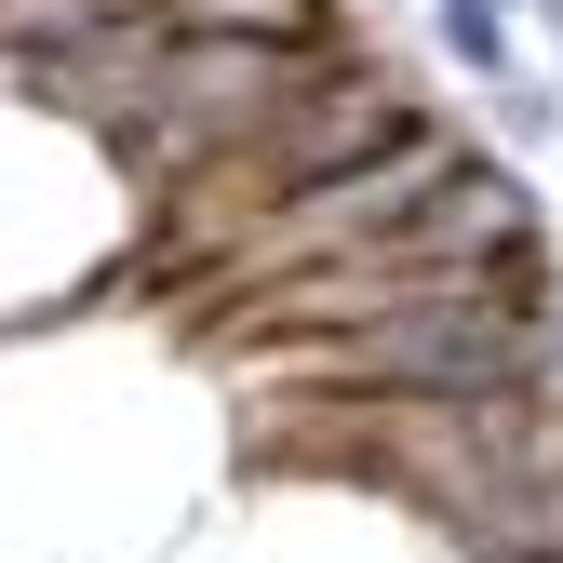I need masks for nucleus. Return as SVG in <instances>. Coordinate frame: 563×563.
Returning a JSON list of instances; mask_svg holds the SVG:
<instances>
[{
  "label": "nucleus",
  "mask_w": 563,
  "mask_h": 563,
  "mask_svg": "<svg viewBox=\"0 0 563 563\" xmlns=\"http://www.w3.org/2000/svg\"><path fill=\"white\" fill-rule=\"evenodd\" d=\"M121 14H148V0H0V67L27 81L41 54H81V41H108Z\"/></svg>",
  "instance_id": "obj_1"
},
{
  "label": "nucleus",
  "mask_w": 563,
  "mask_h": 563,
  "mask_svg": "<svg viewBox=\"0 0 563 563\" xmlns=\"http://www.w3.org/2000/svg\"><path fill=\"white\" fill-rule=\"evenodd\" d=\"M175 27H242V41H335V0H162Z\"/></svg>",
  "instance_id": "obj_2"
},
{
  "label": "nucleus",
  "mask_w": 563,
  "mask_h": 563,
  "mask_svg": "<svg viewBox=\"0 0 563 563\" xmlns=\"http://www.w3.org/2000/svg\"><path fill=\"white\" fill-rule=\"evenodd\" d=\"M523 14H510V0H430V41L470 67V81H510V67H523V41H510Z\"/></svg>",
  "instance_id": "obj_3"
},
{
  "label": "nucleus",
  "mask_w": 563,
  "mask_h": 563,
  "mask_svg": "<svg viewBox=\"0 0 563 563\" xmlns=\"http://www.w3.org/2000/svg\"><path fill=\"white\" fill-rule=\"evenodd\" d=\"M483 134H510V148H563V81H537V67H510V81H483Z\"/></svg>",
  "instance_id": "obj_4"
},
{
  "label": "nucleus",
  "mask_w": 563,
  "mask_h": 563,
  "mask_svg": "<svg viewBox=\"0 0 563 563\" xmlns=\"http://www.w3.org/2000/svg\"><path fill=\"white\" fill-rule=\"evenodd\" d=\"M510 14H537V0H510Z\"/></svg>",
  "instance_id": "obj_5"
}]
</instances>
